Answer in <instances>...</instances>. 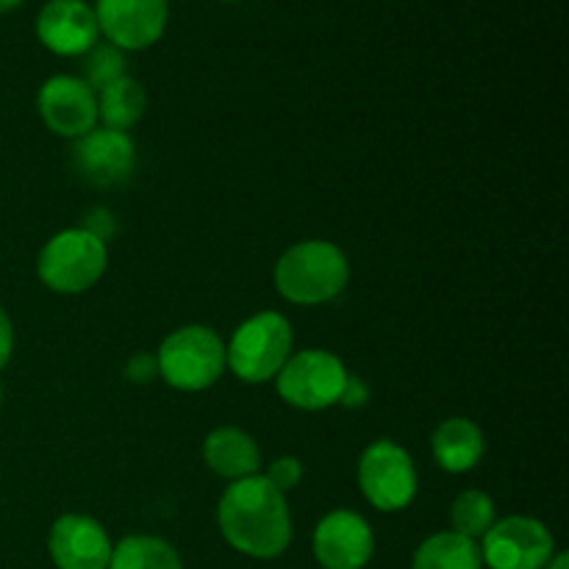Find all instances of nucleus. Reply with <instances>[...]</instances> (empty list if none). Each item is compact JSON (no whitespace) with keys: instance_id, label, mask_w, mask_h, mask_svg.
Wrapping results in <instances>:
<instances>
[{"instance_id":"1","label":"nucleus","mask_w":569,"mask_h":569,"mask_svg":"<svg viewBox=\"0 0 569 569\" xmlns=\"http://www.w3.org/2000/svg\"><path fill=\"white\" fill-rule=\"evenodd\" d=\"M222 539L248 559H278L292 545V515L287 495L278 492L264 476L233 481L217 506Z\"/></svg>"},{"instance_id":"2","label":"nucleus","mask_w":569,"mask_h":569,"mask_svg":"<svg viewBox=\"0 0 569 569\" xmlns=\"http://www.w3.org/2000/svg\"><path fill=\"white\" fill-rule=\"evenodd\" d=\"M350 281V261L339 244L326 239H306L292 244L272 270V283L283 300L298 306H322L345 292Z\"/></svg>"},{"instance_id":"3","label":"nucleus","mask_w":569,"mask_h":569,"mask_svg":"<svg viewBox=\"0 0 569 569\" xmlns=\"http://www.w3.org/2000/svg\"><path fill=\"white\" fill-rule=\"evenodd\" d=\"M292 326L278 311H259L233 331L226 345V367L244 383L276 381L281 367L295 353Z\"/></svg>"},{"instance_id":"4","label":"nucleus","mask_w":569,"mask_h":569,"mask_svg":"<svg viewBox=\"0 0 569 569\" xmlns=\"http://www.w3.org/2000/svg\"><path fill=\"white\" fill-rule=\"evenodd\" d=\"M159 378L178 392H203L226 372V342L209 326H183L156 350Z\"/></svg>"},{"instance_id":"5","label":"nucleus","mask_w":569,"mask_h":569,"mask_svg":"<svg viewBox=\"0 0 569 569\" xmlns=\"http://www.w3.org/2000/svg\"><path fill=\"white\" fill-rule=\"evenodd\" d=\"M109 267V250L92 233L67 228L44 242L37 259V276L48 289L59 295H81L103 278Z\"/></svg>"},{"instance_id":"6","label":"nucleus","mask_w":569,"mask_h":569,"mask_svg":"<svg viewBox=\"0 0 569 569\" xmlns=\"http://www.w3.org/2000/svg\"><path fill=\"white\" fill-rule=\"evenodd\" d=\"M348 367L337 353L320 348L298 350L287 359L276 376V389L281 400L300 411H322L339 406Z\"/></svg>"},{"instance_id":"7","label":"nucleus","mask_w":569,"mask_h":569,"mask_svg":"<svg viewBox=\"0 0 569 569\" xmlns=\"http://www.w3.org/2000/svg\"><path fill=\"white\" fill-rule=\"evenodd\" d=\"M359 489L378 511H403L417 495V470L409 450L392 439H378L361 453L356 467Z\"/></svg>"},{"instance_id":"8","label":"nucleus","mask_w":569,"mask_h":569,"mask_svg":"<svg viewBox=\"0 0 569 569\" xmlns=\"http://www.w3.org/2000/svg\"><path fill=\"white\" fill-rule=\"evenodd\" d=\"M478 548L487 569H545L556 556V539L537 517L511 515L495 520Z\"/></svg>"},{"instance_id":"9","label":"nucleus","mask_w":569,"mask_h":569,"mask_svg":"<svg viewBox=\"0 0 569 569\" xmlns=\"http://www.w3.org/2000/svg\"><path fill=\"white\" fill-rule=\"evenodd\" d=\"M92 9L100 37L126 53L153 48L170 22L167 0H94Z\"/></svg>"},{"instance_id":"10","label":"nucleus","mask_w":569,"mask_h":569,"mask_svg":"<svg viewBox=\"0 0 569 569\" xmlns=\"http://www.w3.org/2000/svg\"><path fill=\"white\" fill-rule=\"evenodd\" d=\"M37 109L48 131L72 142L98 126V94L81 76H50L39 87Z\"/></svg>"},{"instance_id":"11","label":"nucleus","mask_w":569,"mask_h":569,"mask_svg":"<svg viewBox=\"0 0 569 569\" xmlns=\"http://www.w3.org/2000/svg\"><path fill=\"white\" fill-rule=\"evenodd\" d=\"M311 553L322 569H365L376 553V533L359 511L333 509L317 522Z\"/></svg>"},{"instance_id":"12","label":"nucleus","mask_w":569,"mask_h":569,"mask_svg":"<svg viewBox=\"0 0 569 569\" xmlns=\"http://www.w3.org/2000/svg\"><path fill=\"white\" fill-rule=\"evenodd\" d=\"M72 170L78 178L98 189L120 187L131 178L137 164V148L126 131L94 126L72 142Z\"/></svg>"},{"instance_id":"13","label":"nucleus","mask_w":569,"mask_h":569,"mask_svg":"<svg viewBox=\"0 0 569 569\" xmlns=\"http://www.w3.org/2000/svg\"><path fill=\"white\" fill-rule=\"evenodd\" d=\"M109 531L94 517L61 515L50 526L48 553L56 569H109Z\"/></svg>"},{"instance_id":"14","label":"nucleus","mask_w":569,"mask_h":569,"mask_svg":"<svg viewBox=\"0 0 569 569\" xmlns=\"http://www.w3.org/2000/svg\"><path fill=\"white\" fill-rule=\"evenodd\" d=\"M37 39L56 56L76 59L100 42L94 9L87 0H48L37 14Z\"/></svg>"},{"instance_id":"15","label":"nucleus","mask_w":569,"mask_h":569,"mask_svg":"<svg viewBox=\"0 0 569 569\" xmlns=\"http://www.w3.org/2000/svg\"><path fill=\"white\" fill-rule=\"evenodd\" d=\"M203 461L214 476L226 481H242V478L259 476L261 450L248 431L233 426L214 428L203 442Z\"/></svg>"},{"instance_id":"16","label":"nucleus","mask_w":569,"mask_h":569,"mask_svg":"<svg viewBox=\"0 0 569 569\" xmlns=\"http://www.w3.org/2000/svg\"><path fill=\"white\" fill-rule=\"evenodd\" d=\"M431 450L437 465L450 476H465L476 470L487 450V437L481 426L470 417H448L437 426L431 437Z\"/></svg>"},{"instance_id":"17","label":"nucleus","mask_w":569,"mask_h":569,"mask_svg":"<svg viewBox=\"0 0 569 569\" xmlns=\"http://www.w3.org/2000/svg\"><path fill=\"white\" fill-rule=\"evenodd\" d=\"M94 94H98V122L103 128L128 133V128L137 126L144 117V111H148V92L131 76H122L117 81L106 83Z\"/></svg>"},{"instance_id":"18","label":"nucleus","mask_w":569,"mask_h":569,"mask_svg":"<svg viewBox=\"0 0 569 569\" xmlns=\"http://www.w3.org/2000/svg\"><path fill=\"white\" fill-rule=\"evenodd\" d=\"M411 569H483L481 548L453 531L431 533L415 550Z\"/></svg>"},{"instance_id":"19","label":"nucleus","mask_w":569,"mask_h":569,"mask_svg":"<svg viewBox=\"0 0 569 569\" xmlns=\"http://www.w3.org/2000/svg\"><path fill=\"white\" fill-rule=\"evenodd\" d=\"M109 569H183V561L167 539L133 533L111 548Z\"/></svg>"},{"instance_id":"20","label":"nucleus","mask_w":569,"mask_h":569,"mask_svg":"<svg viewBox=\"0 0 569 569\" xmlns=\"http://www.w3.org/2000/svg\"><path fill=\"white\" fill-rule=\"evenodd\" d=\"M495 520H498V511H495L492 498L481 489H467L450 506V531L472 542H481Z\"/></svg>"},{"instance_id":"21","label":"nucleus","mask_w":569,"mask_h":569,"mask_svg":"<svg viewBox=\"0 0 569 569\" xmlns=\"http://www.w3.org/2000/svg\"><path fill=\"white\" fill-rule=\"evenodd\" d=\"M126 70H128L126 50L114 48V44L106 42V39H100L98 44H92V48L83 53V76L81 78L94 89V92H98V89H103L106 83L128 76Z\"/></svg>"},{"instance_id":"22","label":"nucleus","mask_w":569,"mask_h":569,"mask_svg":"<svg viewBox=\"0 0 569 569\" xmlns=\"http://www.w3.org/2000/svg\"><path fill=\"white\" fill-rule=\"evenodd\" d=\"M267 481L278 489V492H292L300 481H303V461L295 459V456H278L264 472Z\"/></svg>"},{"instance_id":"23","label":"nucleus","mask_w":569,"mask_h":569,"mask_svg":"<svg viewBox=\"0 0 569 569\" xmlns=\"http://www.w3.org/2000/svg\"><path fill=\"white\" fill-rule=\"evenodd\" d=\"M83 231L92 233L94 239H100V242H109L111 237H114L117 231V222H114V214H111L109 209H103V206H94L92 211H89L87 217H83Z\"/></svg>"},{"instance_id":"24","label":"nucleus","mask_w":569,"mask_h":569,"mask_svg":"<svg viewBox=\"0 0 569 569\" xmlns=\"http://www.w3.org/2000/svg\"><path fill=\"white\" fill-rule=\"evenodd\" d=\"M126 378L131 383H150L159 378V361L153 353H133L126 361Z\"/></svg>"},{"instance_id":"25","label":"nucleus","mask_w":569,"mask_h":569,"mask_svg":"<svg viewBox=\"0 0 569 569\" xmlns=\"http://www.w3.org/2000/svg\"><path fill=\"white\" fill-rule=\"evenodd\" d=\"M367 400H370V387H367L359 376H350L348 372V381H345L339 406H345V409H361Z\"/></svg>"},{"instance_id":"26","label":"nucleus","mask_w":569,"mask_h":569,"mask_svg":"<svg viewBox=\"0 0 569 569\" xmlns=\"http://www.w3.org/2000/svg\"><path fill=\"white\" fill-rule=\"evenodd\" d=\"M11 353H14V326H11L9 315H6V309L0 306V370L9 365Z\"/></svg>"},{"instance_id":"27","label":"nucleus","mask_w":569,"mask_h":569,"mask_svg":"<svg viewBox=\"0 0 569 569\" xmlns=\"http://www.w3.org/2000/svg\"><path fill=\"white\" fill-rule=\"evenodd\" d=\"M545 569H569V556L565 550H556V556L545 565Z\"/></svg>"},{"instance_id":"28","label":"nucleus","mask_w":569,"mask_h":569,"mask_svg":"<svg viewBox=\"0 0 569 569\" xmlns=\"http://www.w3.org/2000/svg\"><path fill=\"white\" fill-rule=\"evenodd\" d=\"M22 3H26V0H0V14H9V11L20 9Z\"/></svg>"},{"instance_id":"29","label":"nucleus","mask_w":569,"mask_h":569,"mask_svg":"<svg viewBox=\"0 0 569 569\" xmlns=\"http://www.w3.org/2000/svg\"><path fill=\"white\" fill-rule=\"evenodd\" d=\"M0 406H3V387H0Z\"/></svg>"},{"instance_id":"30","label":"nucleus","mask_w":569,"mask_h":569,"mask_svg":"<svg viewBox=\"0 0 569 569\" xmlns=\"http://www.w3.org/2000/svg\"><path fill=\"white\" fill-rule=\"evenodd\" d=\"M228 3H239V0H228Z\"/></svg>"}]
</instances>
